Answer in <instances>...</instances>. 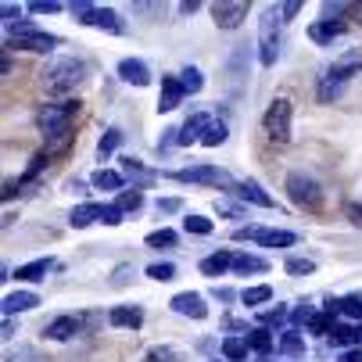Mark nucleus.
<instances>
[{"mask_svg":"<svg viewBox=\"0 0 362 362\" xmlns=\"http://www.w3.org/2000/svg\"><path fill=\"white\" fill-rule=\"evenodd\" d=\"M72 15H76L83 25H90V29H105V33H112V36H122V33H126V22L119 18L115 8H97V4H86V0H76Z\"/></svg>","mask_w":362,"mask_h":362,"instance_id":"obj_4","label":"nucleus"},{"mask_svg":"<svg viewBox=\"0 0 362 362\" xmlns=\"http://www.w3.org/2000/svg\"><path fill=\"white\" fill-rule=\"evenodd\" d=\"M69 144H72V129H69V133H62V136H54V140H47V154L54 158V154H62Z\"/></svg>","mask_w":362,"mask_h":362,"instance_id":"obj_47","label":"nucleus"},{"mask_svg":"<svg viewBox=\"0 0 362 362\" xmlns=\"http://www.w3.org/2000/svg\"><path fill=\"white\" fill-rule=\"evenodd\" d=\"M334 313H330V308H323V313H316L313 316V323H308V334H316V337H330L334 334Z\"/></svg>","mask_w":362,"mask_h":362,"instance_id":"obj_32","label":"nucleus"},{"mask_svg":"<svg viewBox=\"0 0 362 362\" xmlns=\"http://www.w3.org/2000/svg\"><path fill=\"white\" fill-rule=\"evenodd\" d=\"M244 337H247V348L258 351V355H269V351L276 348V341H273V334H269L266 327H255V330H247Z\"/></svg>","mask_w":362,"mask_h":362,"instance_id":"obj_28","label":"nucleus"},{"mask_svg":"<svg viewBox=\"0 0 362 362\" xmlns=\"http://www.w3.org/2000/svg\"><path fill=\"white\" fill-rule=\"evenodd\" d=\"M226 136H230L226 122L223 119H212L209 126H204V133H201V144L204 147H219V144H226Z\"/></svg>","mask_w":362,"mask_h":362,"instance_id":"obj_29","label":"nucleus"},{"mask_svg":"<svg viewBox=\"0 0 362 362\" xmlns=\"http://www.w3.org/2000/svg\"><path fill=\"white\" fill-rule=\"evenodd\" d=\"M287 276H308V273H316V262L313 258H287Z\"/></svg>","mask_w":362,"mask_h":362,"instance_id":"obj_40","label":"nucleus"},{"mask_svg":"<svg viewBox=\"0 0 362 362\" xmlns=\"http://www.w3.org/2000/svg\"><path fill=\"white\" fill-rule=\"evenodd\" d=\"M79 327H83V320H76V316H58V320H50V323L43 327V334H47L50 341H69V337L79 334Z\"/></svg>","mask_w":362,"mask_h":362,"instance_id":"obj_17","label":"nucleus"},{"mask_svg":"<svg viewBox=\"0 0 362 362\" xmlns=\"http://www.w3.org/2000/svg\"><path fill=\"white\" fill-rule=\"evenodd\" d=\"M122 219H126V212L119 209V204H105V212H100V223H105V226H122Z\"/></svg>","mask_w":362,"mask_h":362,"instance_id":"obj_44","label":"nucleus"},{"mask_svg":"<svg viewBox=\"0 0 362 362\" xmlns=\"http://www.w3.org/2000/svg\"><path fill=\"white\" fill-rule=\"evenodd\" d=\"M62 40L58 36H50V33H40L29 18H22V22H15L11 25V40H8V47H18V50H33V54H47V50H54Z\"/></svg>","mask_w":362,"mask_h":362,"instance_id":"obj_5","label":"nucleus"},{"mask_svg":"<svg viewBox=\"0 0 362 362\" xmlns=\"http://www.w3.org/2000/svg\"><path fill=\"white\" fill-rule=\"evenodd\" d=\"M90 183H93L97 190H112L115 197H119L122 190H129V187H126V176L115 173V169H97V173L90 176Z\"/></svg>","mask_w":362,"mask_h":362,"instance_id":"obj_22","label":"nucleus"},{"mask_svg":"<svg viewBox=\"0 0 362 362\" xmlns=\"http://www.w3.org/2000/svg\"><path fill=\"white\" fill-rule=\"evenodd\" d=\"M344 29H348L344 22H323V18H320V22H313V25H308V40H313V43H320V47H330V43H334V40H337Z\"/></svg>","mask_w":362,"mask_h":362,"instance_id":"obj_18","label":"nucleus"},{"mask_svg":"<svg viewBox=\"0 0 362 362\" xmlns=\"http://www.w3.org/2000/svg\"><path fill=\"white\" fill-rule=\"evenodd\" d=\"M247 4L244 0H219V4H212V22L219 29H237L244 18H247Z\"/></svg>","mask_w":362,"mask_h":362,"instance_id":"obj_9","label":"nucleus"},{"mask_svg":"<svg viewBox=\"0 0 362 362\" xmlns=\"http://www.w3.org/2000/svg\"><path fill=\"white\" fill-rule=\"evenodd\" d=\"M119 147H122V129H119V126H108L105 136L97 140V158H100V162H108Z\"/></svg>","mask_w":362,"mask_h":362,"instance_id":"obj_25","label":"nucleus"},{"mask_svg":"<svg viewBox=\"0 0 362 362\" xmlns=\"http://www.w3.org/2000/svg\"><path fill=\"white\" fill-rule=\"evenodd\" d=\"M287 197L298 204V209H308V212H316L320 204H323V190L313 176H305V173H291L287 176Z\"/></svg>","mask_w":362,"mask_h":362,"instance_id":"obj_7","label":"nucleus"},{"mask_svg":"<svg viewBox=\"0 0 362 362\" xmlns=\"http://www.w3.org/2000/svg\"><path fill=\"white\" fill-rule=\"evenodd\" d=\"M233 194H237L244 204H258V209H276V201L262 190V183H258V180H244V183H237Z\"/></svg>","mask_w":362,"mask_h":362,"instance_id":"obj_13","label":"nucleus"},{"mask_svg":"<svg viewBox=\"0 0 362 362\" xmlns=\"http://www.w3.org/2000/svg\"><path fill=\"white\" fill-rule=\"evenodd\" d=\"M147 276L158 280V284H169V280H176V266L173 262H154V266H147Z\"/></svg>","mask_w":362,"mask_h":362,"instance_id":"obj_41","label":"nucleus"},{"mask_svg":"<svg viewBox=\"0 0 362 362\" xmlns=\"http://www.w3.org/2000/svg\"><path fill=\"white\" fill-rule=\"evenodd\" d=\"M100 212H105V204H97V201H86V204H76V209H72L69 223H72L76 230H86L90 223H100Z\"/></svg>","mask_w":362,"mask_h":362,"instance_id":"obj_23","label":"nucleus"},{"mask_svg":"<svg viewBox=\"0 0 362 362\" xmlns=\"http://www.w3.org/2000/svg\"><path fill=\"white\" fill-rule=\"evenodd\" d=\"M15 15H22V8H15V4H4V18L15 25Z\"/></svg>","mask_w":362,"mask_h":362,"instance_id":"obj_58","label":"nucleus"},{"mask_svg":"<svg viewBox=\"0 0 362 362\" xmlns=\"http://www.w3.org/2000/svg\"><path fill=\"white\" fill-rule=\"evenodd\" d=\"M79 115V100H58V105H43L40 108V115H36V126H40V133L47 136V140H54V136H62V133H69L72 126V119Z\"/></svg>","mask_w":362,"mask_h":362,"instance_id":"obj_1","label":"nucleus"},{"mask_svg":"<svg viewBox=\"0 0 362 362\" xmlns=\"http://www.w3.org/2000/svg\"><path fill=\"white\" fill-rule=\"evenodd\" d=\"M291 119H294V105H291L287 97H276L273 105L266 108V115H262L266 136L276 140V144H287L291 140Z\"/></svg>","mask_w":362,"mask_h":362,"instance_id":"obj_6","label":"nucleus"},{"mask_svg":"<svg viewBox=\"0 0 362 362\" xmlns=\"http://www.w3.org/2000/svg\"><path fill=\"white\" fill-rule=\"evenodd\" d=\"M112 327H126V330H140L144 327V308L140 305H115L108 313Z\"/></svg>","mask_w":362,"mask_h":362,"instance_id":"obj_15","label":"nucleus"},{"mask_svg":"<svg viewBox=\"0 0 362 362\" xmlns=\"http://www.w3.org/2000/svg\"><path fill=\"white\" fill-rule=\"evenodd\" d=\"M258 233H262V230L247 223V226H237V230H233V240H258Z\"/></svg>","mask_w":362,"mask_h":362,"instance_id":"obj_49","label":"nucleus"},{"mask_svg":"<svg viewBox=\"0 0 362 362\" xmlns=\"http://www.w3.org/2000/svg\"><path fill=\"white\" fill-rule=\"evenodd\" d=\"M119 79L129 86H151V69L140 58H122L119 62Z\"/></svg>","mask_w":362,"mask_h":362,"instance_id":"obj_14","label":"nucleus"},{"mask_svg":"<svg viewBox=\"0 0 362 362\" xmlns=\"http://www.w3.org/2000/svg\"><path fill=\"white\" fill-rule=\"evenodd\" d=\"M226 269H233V251H212L201 258V276H209V280H219Z\"/></svg>","mask_w":362,"mask_h":362,"instance_id":"obj_16","label":"nucleus"},{"mask_svg":"<svg viewBox=\"0 0 362 362\" xmlns=\"http://www.w3.org/2000/svg\"><path fill=\"white\" fill-rule=\"evenodd\" d=\"M183 230H187L190 237H209V233L216 230V223H212L209 216H187V219H183Z\"/></svg>","mask_w":362,"mask_h":362,"instance_id":"obj_34","label":"nucleus"},{"mask_svg":"<svg viewBox=\"0 0 362 362\" xmlns=\"http://www.w3.org/2000/svg\"><path fill=\"white\" fill-rule=\"evenodd\" d=\"M36 305H40V294L36 291H15V294L4 298V316L11 320L15 313H29V308H36Z\"/></svg>","mask_w":362,"mask_h":362,"instance_id":"obj_21","label":"nucleus"},{"mask_svg":"<svg viewBox=\"0 0 362 362\" xmlns=\"http://www.w3.org/2000/svg\"><path fill=\"white\" fill-rule=\"evenodd\" d=\"M216 209H219L223 216H230V219H240V216H244L240 209H233V204H219V201H216Z\"/></svg>","mask_w":362,"mask_h":362,"instance_id":"obj_53","label":"nucleus"},{"mask_svg":"<svg viewBox=\"0 0 362 362\" xmlns=\"http://www.w3.org/2000/svg\"><path fill=\"white\" fill-rule=\"evenodd\" d=\"M276 348H280L284 355H291V358H301V355H305V337H301V330H294V327H287V330L280 334V341H276Z\"/></svg>","mask_w":362,"mask_h":362,"instance_id":"obj_26","label":"nucleus"},{"mask_svg":"<svg viewBox=\"0 0 362 362\" xmlns=\"http://www.w3.org/2000/svg\"><path fill=\"white\" fill-rule=\"evenodd\" d=\"M334 308L341 316H351V320H362V294H348L341 301H334Z\"/></svg>","mask_w":362,"mask_h":362,"instance_id":"obj_37","label":"nucleus"},{"mask_svg":"<svg viewBox=\"0 0 362 362\" xmlns=\"http://www.w3.org/2000/svg\"><path fill=\"white\" fill-rule=\"evenodd\" d=\"M144 362H187V358H183V351H176L169 344H158V348H151L144 355Z\"/></svg>","mask_w":362,"mask_h":362,"instance_id":"obj_35","label":"nucleus"},{"mask_svg":"<svg viewBox=\"0 0 362 362\" xmlns=\"http://www.w3.org/2000/svg\"><path fill=\"white\" fill-rule=\"evenodd\" d=\"M298 11H301V4H298V0H287V4L280 8V22H291Z\"/></svg>","mask_w":362,"mask_h":362,"instance_id":"obj_51","label":"nucleus"},{"mask_svg":"<svg viewBox=\"0 0 362 362\" xmlns=\"http://www.w3.org/2000/svg\"><path fill=\"white\" fill-rule=\"evenodd\" d=\"M291 320V308L287 305H280V308H269V313H262V323L266 327H284Z\"/></svg>","mask_w":362,"mask_h":362,"instance_id":"obj_42","label":"nucleus"},{"mask_svg":"<svg viewBox=\"0 0 362 362\" xmlns=\"http://www.w3.org/2000/svg\"><path fill=\"white\" fill-rule=\"evenodd\" d=\"M180 83H183L187 93H201V90H204V76H201V69H194V65H187V69L180 72Z\"/></svg>","mask_w":362,"mask_h":362,"instance_id":"obj_38","label":"nucleus"},{"mask_svg":"<svg viewBox=\"0 0 362 362\" xmlns=\"http://www.w3.org/2000/svg\"><path fill=\"white\" fill-rule=\"evenodd\" d=\"M158 212H165V216H173V212H180L183 209V201L180 197H158V204H154Z\"/></svg>","mask_w":362,"mask_h":362,"instance_id":"obj_48","label":"nucleus"},{"mask_svg":"<svg viewBox=\"0 0 362 362\" xmlns=\"http://www.w3.org/2000/svg\"><path fill=\"white\" fill-rule=\"evenodd\" d=\"M276 58H280V11L269 8L258 18V62H262V69H273Z\"/></svg>","mask_w":362,"mask_h":362,"instance_id":"obj_3","label":"nucleus"},{"mask_svg":"<svg viewBox=\"0 0 362 362\" xmlns=\"http://www.w3.org/2000/svg\"><path fill=\"white\" fill-rule=\"evenodd\" d=\"M86 79V65L79 58H58L43 72V83H47V93H69L76 90L79 83Z\"/></svg>","mask_w":362,"mask_h":362,"instance_id":"obj_2","label":"nucleus"},{"mask_svg":"<svg viewBox=\"0 0 362 362\" xmlns=\"http://www.w3.org/2000/svg\"><path fill=\"white\" fill-rule=\"evenodd\" d=\"M115 204L122 212H136V209H144V194H140V187H129V190H122L119 197H115Z\"/></svg>","mask_w":362,"mask_h":362,"instance_id":"obj_36","label":"nucleus"},{"mask_svg":"<svg viewBox=\"0 0 362 362\" xmlns=\"http://www.w3.org/2000/svg\"><path fill=\"white\" fill-rule=\"evenodd\" d=\"M122 173H129V176H140V183H151L154 180V173H147L136 158H122Z\"/></svg>","mask_w":362,"mask_h":362,"instance_id":"obj_43","label":"nucleus"},{"mask_svg":"<svg viewBox=\"0 0 362 362\" xmlns=\"http://www.w3.org/2000/svg\"><path fill=\"white\" fill-rule=\"evenodd\" d=\"M201 4H197V0H183V4H180V15H194Z\"/></svg>","mask_w":362,"mask_h":362,"instance_id":"obj_57","label":"nucleus"},{"mask_svg":"<svg viewBox=\"0 0 362 362\" xmlns=\"http://www.w3.org/2000/svg\"><path fill=\"white\" fill-rule=\"evenodd\" d=\"M212 298H216V301H233L237 294H233L230 287H216V291H212Z\"/></svg>","mask_w":362,"mask_h":362,"instance_id":"obj_54","label":"nucleus"},{"mask_svg":"<svg viewBox=\"0 0 362 362\" xmlns=\"http://www.w3.org/2000/svg\"><path fill=\"white\" fill-rule=\"evenodd\" d=\"M348 219H351L355 226H362V204H348Z\"/></svg>","mask_w":362,"mask_h":362,"instance_id":"obj_55","label":"nucleus"},{"mask_svg":"<svg viewBox=\"0 0 362 362\" xmlns=\"http://www.w3.org/2000/svg\"><path fill=\"white\" fill-rule=\"evenodd\" d=\"M298 240V233H291V230H262L258 233V247H291Z\"/></svg>","mask_w":362,"mask_h":362,"instance_id":"obj_27","label":"nucleus"},{"mask_svg":"<svg viewBox=\"0 0 362 362\" xmlns=\"http://www.w3.org/2000/svg\"><path fill=\"white\" fill-rule=\"evenodd\" d=\"M144 244H147V247H158V251H162V247H176V244H180V233H176V230H169V226H162V230L147 233V237H144Z\"/></svg>","mask_w":362,"mask_h":362,"instance_id":"obj_30","label":"nucleus"},{"mask_svg":"<svg viewBox=\"0 0 362 362\" xmlns=\"http://www.w3.org/2000/svg\"><path fill=\"white\" fill-rule=\"evenodd\" d=\"M269 298H273V287H269V284H258V287H244V291H240V301H244L247 308L266 305Z\"/></svg>","mask_w":362,"mask_h":362,"instance_id":"obj_31","label":"nucleus"},{"mask_svg":"<svg viewBox=\"0 0 362 362\" xmlns=\"http://www.w3.org/2000/svg\"><path fill=\"white\" fill-rule=\"evenodd\" d=\"M337 362H362V348H344V351H337Z\"/></svg>","mask_w":362,"mask_h":362,"instance_id":"obj_52","label":"nucleus"},{"mask_svg":"<svg viewBox=\"0 0 362 362\" xmlns=\"http://www.w3.org/2000/svg\"><path fill=\"white\" fill-rule=\"evenodd\" d=\"M341 90H344V83H334V79H320V90H316V97H320V105H330V100H337L341 97Z\"/></svg>","mask_w":362,"mask_h":362,"instance_id":"obj_39","label":"nucleus"},{"mask_svg":"<svg viewBox=\"0 0 362 362\" xmlns=\"http://www.w3.org/2000/svg\"><path fill=\"white\" fill-rule=\"evenodd\" d=\"M183 97H187V90H183L180 76H162V93H158V112H176V108L183 105Z\"/></svg>","mask_w":362,"mask_h":362,"instance_id":"obj_12","label":"nucleus"},{"mask_svg":"<svg viewBox=\"0 0 362 362\" xmlns=\"http://www.w3.org/2000/svg\"><path fill=\"white\" fill-rule=\"evenodd\" d=\"M313 316H316V308H313V305H298V308H291V323H294V330H298V323H313Z\"/></svg>","mask_w":362,"mask_h":362,"instance_id":"obj_46","label":"nucleus"},{"mask_svg":"<svg viewBox=\"0 0 362 362\" xmlns=\"http://www.w3.org/2000/svg\"><path fill=\"white\" fill-rule=\"evenodd\" d=\"M358 348H362V327H358Z\"/></svg>","mask_w":362,"mask_h":362,"instance_id":"obj_60","label":"nucleus"},{"mask_svg":"<svg viewBox=\"0 0 362 362\" xmlns=\"http://www.w3.org/2000/svg\"><path fill=\"white\" fill-rule=\"evenodd\" d=\"M223 358L226 362H244L247 358V337H226L223 341Z\"/></svg>","mask_w":362,"mask_h":362,"instance_id":"obj_33","label":"nucleus"},{"mask_svg":"<svg viewBox=\"0 0 362 362\" xmlns=\"http://www.w3.org/2000/svg\"><path fill=\"white\" fill-rule=\"evenodd\" d=\"M8 362H36V351L33 348H18V351L8 355Z\"/></svg>","mask_w":362,"mask_h":362,"instance_id":"obj_50","label":"nucleus"},{"mask_svg":"<svg viewBox=\"0 0 362 362\" xmlns=\"http://www.w3.org/2000/svg\"><path fill=\"white\" fill-rule=\"evenodd\" d=\"M173 180L176 183H204V187H233L230 176L219 165H190V169L173 173Z\"/></svg>","mask_w":362,"mask_h":362,"instance_id":"obj_8","label":"nucleus"},{"mask_svg":"<svg viewBox=\"0 0 362 362\" xmlns=\"http://www.w3.org/2000/svg\"><path fill=\"white\" fill-rule=\"evenodd\" d=\"M15 337V323L11 320H4V341H11Z\"/></svg>","mask_w":362,"mask_h":362,"instance_id":"obj_59","label":"nucleus"},{"mask_svg":"<svg viewBox=\"0 0 362 362\" xmlns=\"http://www.w3.org/2000/svg\"><path fill=\"white\" fill-rule=\"evenodd\" d=\"M50 269H54V262H50V258H33V262H25V266L15 269V280H22V284H40V280H47Z\"/></svg>","mask_w":362,"mask_h":362,"instance_id":"obj_19","label":"nucleus"},{"mask_svg":"<svg viewBox=\"0 0 362 362\" xmlns=\"http://www.w3.org/2000/svg\"><path fill=\"white\" fill-rule=\"evenodd\" d=\"M126 280H129V266H119V269H115V287H122Z\"/></svg>","mask_w":362,"mask_h":362,"instance_id":"obj_56","label":"nucleus"},{"mask_svg":"<svg viewBox=\"0 0 362 362\" xmlns=\"http://www.w3.org/2000/svg\"><path fill=\"white\" fill-rule=\"evenodd\" d=\"M266 269H269V262L262 255H247V251L233 255V273L237 276H255V273H266Z\"/></svg>","mask_w":362,"mask_h":362,"instance_id":"obj_24","label":"nucleus"},{"mask_svg":"<svg viewBox=\"0 0 362 362\" xmlns=\"http://www.w3.org/2000/svg\"><path fill=\"white\" fill-rule=\"evenodd\" d=\"M169 308H173L176 316H190V320H204V316H209V305H204V298H201L197 291L176 294V298L169 301Z\"/></svg>","mask_w":362,"mask_h":362,"instance_id":"obj_11","label":"nucleus"},{"mask_svg":"<svg viewBox=\"0 0 362 362\" xmlns=\"http://www.w3.org/2000/svg\"><path fill=\"white\" fill-rule=\"evenodd\" d=\"M362 72V47H351V50H344V54L327 69V79H334V83H348L351 76H358Z\"/></svg>","mask_w":362,"mask_h":362,"instance_id":"obj_10","label":"nucleus"},{"mask_svg":"<svg viewBox=\"0 0 362 362\" xmlns=\"http://www.w3.org/2000/svg\"><path fill=\"white\" fill-rule=\"evenodd\" d=\"M212 122V115H204V112H197V115H190L187 122H183V129H180V136H176V144L180 147H187V144H201V133H204V126Z\"/></svg>","mask_w":362,"mask_h":362,"instance_id":"obj_20","label":"nucleus"},{"mask_svg":"<svg viewBox=\"0 0 362 362\" xmlns=\"http://www.w3.org/2000/svg\"><path fill=\"white\" fill-rule=\"evenodd\" d=\"M25 11H33V15H58L62 4H58V0H33Z\"/></svg>","mask_w":362,"mask_h":362,"instance_id":"obj_45","label":"nucleus"}]
</instances>
